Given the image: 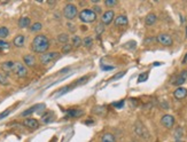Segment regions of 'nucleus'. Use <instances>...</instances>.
Returning a JSON list of instances; mask_svg holds the SVG:
<instances>
[{"label":"nucleus","instance_id":"f257e3e1","mask_svg":"<svg viewBox=\"0 0 187 142\" xmlns=\"http://www.w3.org/2000/svg\"><path fill=\"white\" fill-rule=\"evenodd\" d=\"M31 48L33 52L44 54L45 52H47V49L49 48V40L46 36L38 35L37 37H35L33 41L31 44Z\"/></svg>","mask_w":187,"mask_h":142},{"label":"nucleus","instance_id":"dca6fc26","mask_svg":"<svg viewBox=\"0 0 187 142\" xmlns=\"http://www.w3.org/2000/svg\"><path fill=\"white\" fill-rule=\"evenodd\" d=\"M186 78H187V70H184V71H181V72H180V76H179L178 79H177V80L173 83V85L180 86L181 84H184V83H185Z\"/></svg>","mask_w":187,"mask_h":142},{"label":"nucleus","instance_id":"cd10ccee","mask_svg":"<svg viewBox=\"0 0 187 142\" xmlns=\"http://www.w3.org/2000/svg\"><path fill=\"white\" fill-rule=\"evenodd\" d=\"M9 35V31L6 26H1L0 28V38H6Z\"/></svg>","mask_w":187,"mask_h":142},{"label":"nucleus","instance_id":"473e14b6","mask_svg":"<svg viewBox=\"0 0 187 142\" xmlns=\"http://www.w3.org/2000/svg\"><path fill=\"white\" fill-rule=\"evenodd\" d=\"M72 88V86H67V87H63L62 90H59V94L57 95H63V94H65V93H68L70 90Z\"/></svg>","mask_w":187,"mask_h":142},{"label":"nucleus","instance_id":"ea45409f","mask_svg":"<svg viewBox=\"0 0 187 142\" xmlns=\"http://www.w3.org/2000/svg\"><path fill=\"white\" fill-rule=\"evenodd\" d=\"M93 12H94V13H101V8L100 7H99V6H95V7H94V9H93Z\"/></svg>","mask_w":187,"mask_h":142},{"label":"nucleus","instance_id":"a878e982","mask_svg":"<svg viewBox=\"0 0 187 142\" xmlns=\"http://www.w3.org/2000/svg\"><path fill=\"white\" fill-rule=\"evenodd\" d=\"M80 45H82V39H80V37H78V36L72 37V46H74V47H79Z\"/></svg>","mask_w":187,"mask_h":142},{"label":"nucleus","instance_id":"2f4dec72","mask_svg":"<svg viewBox=\"0 0 187 142\" xmlns=\"http://www.w3.org/2000/svg\"><path fill=\"white\" fill-rule=\"evenodd\" d=\"M104 26H103V24H102V23H100V24H98V25L95 26V32H96V35L99 36V35H101V33H102V32H103V29Z\"/></svg>","mask_w":187,"mask_h":142},{"label":"nucleus","instance_id":"bb28decb","mask_svg":"<svg viewBox=\"0 0 187 142\" xmlns=\"http://www.w3.org/2000/svg\"><path fill=\"white\" fill-rule=\"evenodd\" d=\"M83 45L85 47H92V45H93V39L91 37H85L83 40Z\"/></svg>","mask_w":187,"mask_h":142},{"label":"nucleus","instance_id":"79ce46f5","mask_svg":"<svg viewBox=\"0 0 187 142\" xmlns=\"http://www.w3.org/2000/svg\"><path fill=\"white\" fill-rule=\"evenodd\" d=\"M162 108H166V109H168V108H169V106H168V103H166V102H164V101H163V103H162Z\"/></svg>","mask_w":187,"mask_h":142},{"label":"nucleus","instance_id":"f8f14e48","mask_svg":"<svg viewBox=\"0 0 187 142\" xmlns=\"http://www.w3.org/2000/svg\"><path fill=\"white\" fill-rule=\"evenodd\" d=\"M173 96L178 100H183L187 96V90L184 87H178L177 90L173 92Z\"/></svg>","mask_w":187,"mask_h":142},{"label":"nucleus","instance_id":"0eeeda50","mask_svg":"<svg viewBox=\"0 0 187 142\" xmlns=\"http://www.w3.org/2000/svg\"><path fill=\"white\" fill-rule=\"evenodd\" d=\"M156 40L163 46H172V44H173L172 38L169 35H166V33H160L157 36Z\"/></svg>","mask_w":187,"mask_h":142},{"label":"nucleus","instance_id":"4c0bfd02","mask_svg":"<svg viewBox=\"0 0 187 142\" xmlns=\"http://www.w3.org/2000/svg\"><path fill=\"white\" fill-rule=\"evenodd\" d=\"M70 49H71V46H69V45H64V46H63V48H62V52L68 53Z\"/></svg>","mask_w":187,"mask_h":142},{"label":"nucleus","instance_id":"7c9ffc66","mask_svg":"<svg viewBox=\"0 0 187 142\" xmlns=\"http://www.w3.org/2000/svg\"><path fill=\"white\" fill-rule=\"evenodd\" d=\"M147 79H148V72H144V73H141L139 77H138V83L146 82Z\"/></svg>","mask_w":187,"mask_h":142},{"label":"nucleus","instance_id":"1a4fd4ad","mask_svg":"<svg viewBox=\"0 0 187 142\" xmlns=\"http://www.w3.org/2000/svg\"><path fill=\"white\" fill-rule=\"evenodd\" d=\"M161 124L166 129H172L174 125V118L171 115H164L161 118Z\"/></svg>","mask_w":187,"mask_h":142},{"label":"nucleus","instance_id":"6e6552de","mask_svg":"<svg viewBox=\"0 0 187 142\" xmlns=\"http://www.w3.org/2000/svg\"><path fill=\"white\" fill-rule=\"evenodd\" d=\"M114 17H115L114 10H107V12H104V13L102 14L101 22H102L103 25H108V24H110V23L114 21Z\"/></svg>","mask_w":187,"mask_h":142},{"label":"nucleus","instance_id":"4468645a","mask_svg":"<svg viewBox=\"0 0 187 142\" xmlns=\"http://www.w3.org/2000/svg\"><path fill=\"white\" fill-rule=\"evenodd\" d=\"M67 113H68L70 117H72V118H77V117L83 116L84 111L80 110V109H68V110H67Z\"/></svg>","mask_w":187,"mask_h":142},{"label":"nucleus","instance_id":"37998d69","mask_svg":"<svg viewBox=\"0 0 187 142\" xmlns=\"http://www.w3.org/2000/svg\"><path fill=\"white\" fill-rule=\"evenodd\" d=\"M68 26H69V28H70L69 30H71V31H72V32H75V31H76V30H75V29H74V28H75L74 25H70V24H68Z\"/></svg>","mask_w":187,"mask_h":142},{"label":"nucleus","instance_id":"2eb2a0df","mask_svg":"<svg viewBox=\"0 0 187 142\" xmlns=\"http://www.w3.org/2000/svg\"><path fill=\"white\" fill-rule=\"evenodd\" d=\"M156 20H157V16L155 14L149 13L147 16H146V18H145V23H146V25H153V24L156 23Z\"/></svg>","mask_w":187,"mask_h":142},{"label":"nucleus","instance_id":"ddd939ff","mask_svg":"<svg viewBox=\"0 0 187 142\" xmlns=\"http://www.w3.org/2000/svg\"><path fill=\"white\" fill-rule=\"evenodd\" d=\"M44 108H45V106H44V104H37V106H33V107L26 109L24 112H22V116H23V117L29 116V115H31L32 112H35V111L39 112V110H41V109H44Z\"/></svg>","mask_w":187,"mask_h":142},{"label":"nucleus","instance_id":"b1692460","mask_svg":"<svg viewBox=\"0 0 187 142\" xmlns=\"http://www.w3.org/2000/svg\"><path fill=\"white\" fill-rule=\"evenodd\" d=\"M52 118H53L52 112H46V113L43 115V117H41V121H43V123L47 124V123H49V121H52Z\"/></svg>","mask_w":187,"mask_h":142},{"label":"nucleus","instance_id":"c756f323","mask_svg":"<svg viewBox=\"0 0 187 142\" xmlns=\"http://www.w3.org/2000/svg\"><path fill=\"white\" fill-rule=\"evenodd\" d=\"M9 48V44L4 41V40H0V52H2V51H6V49H8Z\"/></svg>","mask_w":187,"mask_h":142},{"label":"nucleus","instance_id":"7ed1b4c3","mask_svg":"<svg viewBox=\"0 0 187 142\" xmlns=\"http://www.w3.org/2000/svg\"><path fill=\"white\" fill-rule=\"evenodd\" d=\"M134 132H135V134H137L138 136L145 139V140H148V139H149V132H148V129H146V126H145V125L142 124L140 121H135Z\"/></svg>","mask_w":187,"mask_h":142},{"label":"nucleus","instance_id":"39448f33","mask_svg":"<svg viewBox=\"0 0 187 142\" xmlns=\"http://www.w3.org/2000/svg\"><path fill=\"white\" fill-rule=\"evenodd\" d=\"M13 72L20 78H24L28 75V69L25 68V65H23L21 62H15L14 63Z\"/></svg>","mask_w":187,"mask_h":142},{"label":"nucleus","instance_id":"5701e85b","mask_svg":"<svg viewBox=\"0 0 187 142\" xmlns=\"http://www.w3.org/2000/svg\"><path fill=\"white\" fill-rule=\"evenodd\" d=\"M57 41L60 44H64V45H67L68 41H69V36L67 35V33H61V35L57 36Z\"/></svg>","mask_w":187,"mask_h":142},{"label":"nucleus","instance_id":"f03ea898","mask_svg":"<svg viewBox=\"0 0 187 142\" xmlns=\"http://www.w3.org/2000/svg\"><path fill=\"white\" fill-rule=\"evenodd\" d=\"M79 18L84 23H93L96 20V14L93 12V9L85 8L79 13Z\"/></svg>","mask_w":187,"mask_h":142},{"label":"nucleus","instance_id":"6ab92c4d","mask_svg":"<svg viewBox=\"0 0 187 142\" xmlns=\"http://www.w3.org/2000/svg\"><path fill=\"white\" fill-rule=\"evenodd\" d=\"M24 41H25V37H24V36H22V35H18L14 38L13 43L16 47H22V46L24 45Z\"/></svg>","mask_w":187,"mask_h":142},{"label":"nucleus","instance_id":"f704fd0d","mask_svg":"<svg viewBox=\"0 0 187 142\" xmlns=\"http://www.w3.org/2000/svg\"><path fill=\"white\" fill-rule=\"evenodd\" d=\"M104 4H106V6H108V7H113V6H115V5L117 4V1H116V0H106Z\"/></svg>","mask_w":187,"mask_h":142},{"label":"nucleus","instance_id":"e433bc0d","mask_svg":"<svg viewBox=\"0 0 187 142\" xmlns=\"http://www.w3.org/2000/svg\"><path fill=\"white\" fill-rule=\"evenodd\" d=\"M9 112H10V110H6V111L1 112V113H0V119H2V118H5V117L8 116Z\"/></svg>","mask_w":187,"mask_h":142},{"label":"nucleus","instance_id":"72a5a7b5","mask_svg":"<svg viewBox=\"0 0 187 142\" xmlns=\"http://www.w3.org/2000/svg\"><path fill=\"white\" fill-rule=\"evenodd\" d=\"M88 79H90V78H88V76H84V77L80 78V79H79V80L76 83V84H77V85H78V84H79V85H84V84H85V83H86Z\"/></svg>","mask_w":187,"mask_h":142},{"label":"nucleus","instance_id":"c03bdc74","mask_svg":"<svg viewBox=\"0 0 187 142\" xmlns=\"http://www.w3.org/2000/svg\"><path fill=\"white\" fill-rule=\"evenodd\" d=\"M183 62H184V63H185V62H187V54H186V56H185V59H184Z\"/></svg>","mask_w":187,"mask_h":142},{"label":"nucleus","instance_id":"aec40b11","mask_svg":"<svg viewBox=\"0 0 187 142\" xmlns=\"http://www.w3.org/2000/svg\"><path fill=\"white\" fill-rule=\"evenodd\" d=\"M101 142H116V139L111 133H104L101 136Z\"/></svg>","mask_w":187,"mask_h":142},{"label":"nucleus","instance_id":"9d476101","mask_svg":"<svg viewBox=\"0 0 187 142\" xmlns=\"http://www.w3.org/2000/svg\"><path fill=\"white\" fill-rule=\"evenodd\" d=\"M114 22H115V25L117 28H123V26H126L127 23H129V20L125 15H118L116 18H114Z\"/></svg>","mask_w":187,"mask_h":142},{"label":"nucleus","instance_id":"a211bd4d","mask_svg":"<svg viewBox=\"0 0 187 142\" xmlns=\"http://www.w3.org/2000/svg\"><path fill=\"white\" fill-rule=\"evenodd\" d=\"M23 61H24L25 65H28V67H33V65H36V59L33 55H25L23 57Z\"/></svg>","mask_w":187,"mask_h":142},{"label":"nucleus","instance_id":"4be33fe9","mask_svg":"<svg viewBox=\"0 0 187 142\" xmlns=\"http://www.w3.org/2000/svg\"><path fill=\"white\" fill-rule=\"evenodd\" d=\"M174 140L176 142H183V129L181 127H177L174 131Z\"/></svg>","mask_w":187,"mask_h":142},{"label":"nucleus","instance_id":"9b49d317","mask_svg":"<svg viewBox=\"0 0 187 142\" xmlns=\"http://www.w3.org/2000/svg\"><path fill=\"white\" fill-rule=\"evenodd\" d=\"M23 125L28 127V129H36L39 127V123L37 119L35 118H26L25 121H23Z\"/></svg>","mask_w":187,"mask_h":142},{"label":"nucleus","instance_id":"c85d7f7f","mask_svg":"<svg viewBox=\"0 0 187 142\" xmlns=\"http://www.w3.org/2000/svg\"><path fill=\"white\" fill-rule=\"evenodd\" d=\"M0 84L1 85H8L9 84L8 78H7V76L5 73H0Z\"/></svg>","mask_w":187,"mask_h":142},{"label":"nucleus","instance_id":"412c9836","mask_svg":"<svg viewBox=\"0 0 187 142\" xmlns=\"http://www.w3.org/2000/svg\"><path fill=\"white\" fill-rule=\"evenodd\" d=\"M30 18L29 17H22L18 20V26L22 28V29H25L28 26L30 25Z\"/></svg>","mask_w":187,"mask_h":142},{"label":"nucleus","instance_id":"20e7f679","mask_svg":"<svg viewBox=\"0 0 187 142\" xmlns=\"http://www.w3.org/2000/svg\"><path fill=\"white\" fill-rule=\"evenodd\" d=\"M78 14V10H77V7L76 5L74 4H67L63 8V15L67 20H74Z\"/></svg>","mask_w":187,"mask_h":142},{"label":"nucleus","instance_id":"c9c22d12","mask_svg":"<svg viewBox=\"0 0 187 142\" xmlns=\"http://www.w3.org/2000/svg\"><path fill=\"white\" fill-rule=\"evenodd\" d=\"M113 106L115 108H117V109H121V108H123V106H124V101H118V102H115V103H113Z\"/></svg>","mask_w":187,"mask_h":142},{"label":"nucleus","instance_id":"a19ab883","mask_svg":"<svg viewBox=\"0 0 187 142\" xmlns=\"http://www.w3.org/2000/svg\"><path fill=\"white\" fill-rule=\"evenodd\" d=\"M124 75H125V72H119V73H118V76H115V77H114V79H118V78L123 77Z\"/></svg>","mask_w":187,"mask_h":142},{"label":"nucleus","instance_id":"a18cd8bd","mask_svg":"<svg viewBox=\"0 0 187 142\" xmlns=\"http://www.w3.org/2000/svg\"><path fill=\"white\" fill-rule=\"evenodd\" d=\"M186 38H187V26H186Z\"/></svg>","mask_w":187,"mask_h":142},{"label":"nucleus","instance_id":"f3484780","mask_svg":"<svg viewBox=\"0 0 187 142\" xmlns=\"http://www.w3.org/2000/svg\"><path fill=\"white\" fill-rule=\"evenodd\" d=\"M14 63H15V62H13V61H7V62H4V63L1 64V69L4 70L5 72H10V71H13Z\"/></svg>","mask_w":187,"mask_h":142},{"label":"nucleus","instance_id":"423d86ee","mask_svg":"<svg viewBox=\"0 0 187 142\" xmlns=\"http://www.w3.org/2000/svg\"><path fill=\"white\" fill-rule=\"evenodd\" d=\"M59 55H60V54L57 52L44 53V54H41V56H40V62H41L43 64H48L49 62H52V61H54L55 59H57Z\"/></svg>","mask_w":187,"mask_h":142},{"label":"nucleus","instance_id":"393cba45","mask_svg":"<svg viewBox=\"0 0 187 142\" xmlns=\"http://www.w3.org/2000/svg\"><path fill=\"white\" fill-rule=\"evenodd\" d=\"M41 29H43V25H41V23H39V22L33 23V24L30 26V30L32 31V32H38V31H40Z\"/></svg>","mask_w":187,"mask_h":142},{"label":"nucleus","instance_id":"58836bf2","mask_svg":"<svg viewBox=\"0 0 187 142\" xmlns=\"http://www.w3.org/2000/svg\"><path fill=\"white\" fill-rule=\"evenodd\" d=\"M101 69L104 70V71H109V70L115 69V67H106V65H102V67H101Z\"/></svg>","mask_w":187,"mask_h":142}]
</instances>
